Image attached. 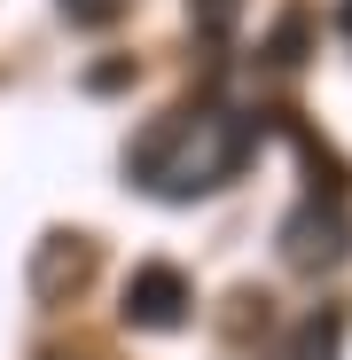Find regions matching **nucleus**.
Returning <instances> with one entry per match:
<instances>
[{
    "label": "nucleus",
    "mask_w": 352,
    "mask_h": 360,
    "mask_svg": "<svg viewBox=\"0 0 352 360\" xmlns=\"http://www.w3.org/2000/svg\"><path fill=\"white\" fill-rule=\"evenodd\" d=\"M188 16H196V32H204V39H219L235 16H243V0H188Z\"/></svg>",
    "instance_id": "nucleus-7"
},
{
    "label": "nucleus",
    "mask_w": 352,
    "mask_h": 360,
    "mask_svg": "<svg viewBox=\"0 0 352 360\" xmlns=\"http://www.w3.org/2000/svg\"><path fill=\"white\" fill-rule=\"evenodd\" d=\"M126 0H63V16H79V24H110Z\"/></svg>",
    "instance_id": "nucleus-8"
},
{
    "label": "nucleus",
    "mask_w": 352,
    "mask_h": 360,
    "mask_svg": "<svg viewBox=\"0 0 352 360\" xmlns=\"http://www.w3.org/2000/svg\"><path fill=\"white\" fill-rule=\"evenodd\" d=\"M188 306H196L188 274H181V266H164V259L133 266V274H126V297H117L126 329H141V337H164V329H181V321H188Z\"/></svg>",
    "instance_id": "nucleus-3"
},
{
    "label": "nucleus",
    "mask_w": 352,
    "mask_h": 360,
    "mask_svg": "<svg viewBox=\"0 0 352 360\" xmlns=\"http://www.w3.org/2000/svg\"><path fill=\"white\" fill-rule=\"evenodd\" d=\"M337 24H344V32H352V0H344V16H337Z\"/></svg>",
    "instance_id": "nucleus-9"
},
{
    "label": "nucleus",
    "mask_w": 352,
    "mask_h": 360,
    "mask_svg": "<svg viewBox=\"0 0 352 360\" xmlns=\"http://www.w3.org/2000/svg\"><path fill=\"white\" fill-rule=\"evenodd\" d=\"M251 141H259V126L243 110H181V117H164V126H149L133 141V180L164 204H188V196L227 188L243 172Z\"/></svg>",
    "instance_id": "nucleus-1"
},
{
    "label": "nucleus",
    "mask_w": 352,
    "mask_h": 360,
    "mask_svg": "<svg viewBox=\"0 0 352 360\" xmlns=\"http://www.w3.org/2000/svg\"><path fill=\"white\" fill-rule=\"evenodd\" d=\"M63 282H71V290L86 282V243H79V235H47V251H39V266H32V290L55 297Z\"/></svg>",
    "instance_id": "nucleus-5"
},
{
    "label": "nucleus",
    "mask_w": 352,
    "mask_h": 360,
    "mask_svg": "<svg viewBox=\"0 0 352 360\" xmlns=\"http://www.w3.org/2000/svg\"><path fill=\"white\" fill-rule=\"evenodd\" d=\"M352 251V212H344V196H306L298 212L282 219V259L289 266H306V274H321V266H337Z\"/></svg>",
    "instance_id": "nucleus-2"
},
{
    "label": "nucleus",
    "mask_w": 352,
    "mask_h": 360,
    "mask_svg": "<svg viewBox=\"0 0 352 360\" xmlns=\"http://www.w3.org/2000/svg\"><path fill=\"white\" fill-rule=\"evenodd\" d=\"M344 329H352V314H344V306H313L298 329H289L282 360H337V352H344Z\"/></svg>",
    "instance_id": "nucleus-4"
},
{
    "label": "nucleus",
    "mask_w": 352,
    "mask_h": 360,
    "mask_svg": "<svg viewBox=\"0 0 352 360\" xmlns=\"http://www.w3.org/2000/svg\"><path fill=\"white\" fill-rule=\"evenodd\" d=\"M266 55H274L282 71H289V63H306V8H289V16L274 24V47H266Z\"/></svg>",
    "instance_id": "nucleus-6"
}]
</instances>
